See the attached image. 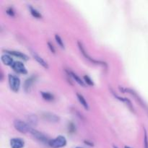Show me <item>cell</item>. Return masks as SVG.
<instances>
[{"instance_id":"ac0fdd59","label":"cell","mask_w":148,"mask_h":148,"mask_svg":"<svg viewBox=\"0 0 148 148\" xmlns=\"http://www.w3.org/2000/svg\"><path fill=\"white\" fill-rule=\"evenodd\" d=\"M30 13H31V14L33 16V17H36V18H38V19L41 18V17H42L41 14H40L38 11H37L36 9H34L33 7H30Z\"/></svg>"},{"instance_id":"7c38bea8","label":"cell","mask_w":148,"mask_h":148,"mask_svg":"<svg viewBox=\"0 0 148 148\" xmlns=\"http://www.w3.org/2000/svg\"><path fill=\"white\" fill-rule=\"evenodd\" d=\"M1 62L4 63V64L7 65V66H12L14 64L13 62V59L10 54H4L1 56Z\"/></svg>"},{"instance_id":"7a4b0ae2","label":"cell","mask_w":148,"mask_h":148,"mask_svg":"<svg viewBox=\"0 0 148 148\" xmlns=\"http://www.w3.org/2000/svg\"><path fill=\"white\" fill-rule=\"evenodd\" d=\"M14 127L16 130H17V131L21 133H24V134H25L27 132L30 133V131L32 129V127L28 124H27V123L24 122V121L20 119L14 120Z\"/></svg>"},{"instance_id":"ffe728a7","label":"cell","mask_w":148,"mask_h":148,"mask_svg":"<svg viewBox=\"0 0 148 148\" xmlns=\"http://www.w3.org/2000/svg\"><path fill=\"white\" fill-rule=\"evenodd\" d=\"M84 80H85V84L90 85V86H93L94 85V82H92V79H91L88 75H85V76H84Z\"/></svg>"},{"instance_id":"cb8c5ba5","label":"cell","mask_w":148,"mask_h":148,"mask_svg":"<svg viewBox=\"0 0 148 148\" xmlns=\"http://www.w3.org/2000/svg\"><path fill=\"white\" fill-rule=\"evenodd\" d=\"M48 46H49V49H50L52 53H55V49H54V47H53V45H52L50 42H48Z\"/></svg>"},{"instance_id":"5bb4252c","label":"cell","mask_w":148,"mask_h":148,"mask_svg":"<svg viewBox=\"0 0 148 148\" xmlns=\"http://www.w3.org/2000/svg\"><path fill=\"white\" fill-rule=\"evenodd\" d=\"M27 121H28V124L31 127V126H33V127H36L38 124V120L37 116L36 115H28L27 116Z\"/></svg>"},{"instance_id":"44dd1931","label":"cell","mask_w":148,"mask_h":148,"mask_svg":"<svg viewBox=\"0 0 148 148\" xmlns=\"http://www.w3.org/2000/svg\"><path fill=\"white\" fill-rule=\"evenodd\" d=\"M144 130H145V138H144L145 148H148V138H147V132H146L145 129H144Z\"/></svg>"},{"instance_id":"5b68a950","label":"cell","mask_w":148,"mask_h":148,"mask_svg":"<svg viewBox=\"0 0 148 148\" xmlns=\"http://www.w3.org/2000/svg\"><path fill=\"white\" fill-rule=\"evenodd\" d=\"M30 133L34 138H36V140H38L39 142H40V143H44V144L49 145L50 140H49L43 133L40 132H38V130H34V129L33 128H32L31 130L30 131Z\"/></svg>"},{"instance_id":"603a6c76","label":"cell","mask_w":148,"mask_h":148,"mask_svg":"<svg viewBox=\"0 0 148 148\" xmlns=\"http://www.w3.org/2000/svg\"><path fill=\"white\" fill-rule=\"evenodd\" d=\"M68 129H69V132H70L71 133H73L75 132V126L74 125V124H72V123H70V124H69Z\"/></svg>"},{"instance_id":"2e32d148","label":"cell","mask_w":148,"mask_h":148,"mask_svg":"<svg viewBox=\"0 0 148 148\" xmlns=\"http://www.w3.org/2000/svg\"><path fill=\"white\" fill-rule=\"evenodd\" d=\"M77 99L78 101H79V102L80 103L81 105L85 108V109L86 110L89 109V106H88V103H87L86 100H85V98H84L83 95H81V94L79 93H77Z\"/></svg>"},{"instance_id":"e0dca14e","label":"cell","mask_w":148,"mask_h":148,"mask_svg":"<svg viewBox=\"0 0 148 148\" xmlns=\"http://www.w3.org/2000/svg\"><path fill=\"white\" fill-rule=\"evenodd\" d=\"M40 94H41V96L45 101H52L54 100V96L53 95H52L51 93L49 92H40Z\"/></svg>"},{"instance_id":"484cf974","label":"cell","mask_w":148,"mask_h":148,"mask_svg":"<svg viewBox=\"0 0 148 148\" xmlns=\"http://www.w3.org/2000/svg\"><path fill=\"white\" fill-rule=\"evenodd\" d=\"M75 148H82V147H75Z\"/></svg>"},{"instance_id":"ba28073f","label":"cell","mask_w":148,"mask_h":148,"mask_svg":"<svg viewBox=\"0 0 148 148\" xmlns=\"http://www.w3.org/2000/svg\"><path fill=\"white\" fill-rule=\"evenodd\" d=\"M25 146V142L21 138H12L10 140L11 148H23Z\"/></svg>"},{"instance_id":"4316f807","label":"cell","mask_w":148,"mask_h":148,"mask_svg":"<svg viewBox=\"0 0 148 148\" xmlns=\"http://www.w3.org/2000/svg\"><path fill=\"white\" fill-rule=\"evenodd\" d=\"M114 148H118L117 147H116V146H114Z\"/></svg>"},{"instance_id":"7402d4cb","label":"cell","mask_w":148,"mask_h":148,"mask_svg":"<svg viewBox=\"0 0 148 148\" xmlns=\"http://www.w3.org/2000/svg\"><path fill=\"white\" fill-rule=\"evenodd\" d=\"M6 12H7V14H9V15L11 16V17H14V10H13V8H12V7H10V8L7 9Z\"/></svg>"},{"instance_id":"4fadbf2b","label":"cell","mask_w":148,"mask_h":148,"mask_svg":"<svg viewBox=\"0 0 148 148\" xmlns=\"http://www.w3.org/2000/svg\"><path fill=\"white\" fill-rule=\"evenodd\" d=\"M66 72H67V73H68V75H69V76L72 77L73 78L74 80L76 81V82H77V83L79 84V85H82V87H85V82H84V81H82V79H81V78L79 77L78 76V75H77V74H75V72H72V71H70V70H68V71H66Z\"/></svg>"},{"instance_id":"d6986e66","label":"cell","mask_w":148,"mask_h":148,"mask_svg":"<svg viewBox=\"0 0 148 148\" xmlns=\"http://www.w3.org/2000/svg\"><path fill=\"white\" fill-rule=\"evenodd\" d=\"M55 39H56V43L60 46V47L64 49V42L63 40H62V38H61L59 35H56V36H55Z\"/></svg>"},{"instance_id":"d4e9b609","label":"cell","mask_w":148,"mask_h":148,"mask_svg":"<svg viewBox=\"0 0 148 148\" xmlns=\"http://www.w3.org/2000/svg\"><path fill=\"white\" fill-rule=\"evenodd\" d=\"M124 148H132V147H127V146H125V147Z\"/></svg>"},{"instance_id":"8fae6325","label":"cell","mask_w":148,"mask_h":148,"mask_svg":"<svg viewBox=\"0 0 148 148\" xmlns=\"http://www.w3.org/2000/svg\"><path fill=\"white\" fill-rule=\"evenodd\" d=\"M6 52H7L8 54H11L12 55V56H16V57L20 58V59H23V60L24 61H27L29 59L28 56H27V55H25V53H21V52L20 51H6Z\"/></svg>"},{"instance_id":"9a60e30c","label":"cell","mask_w":148,"mask_h":148,"mask_svg":"<svg viewBox=\"0 0 148 148\" xmlns=\"http://www.w3.org/2000/svg\"><path fill=\"white\" fill-rule=\"evenodd\" d=\"M113 94H114V96H115L116 98H117V99H119V101H122V102L125 103L126 105L128 106V107L130 108V109H131L132 111H134V108H133L132 104V102L130 101V100L127 99V98H121V97H120V96H119V95H116V94H114V92H113Z\"/></svg>"},{"instance_id":"277c9868","label":"cell","mask_w":148,"mask_h":148,"mask_svg":"<svg viewBox=\"0 0 148 148\" xmlns=\"http://www.w3.org/2000/svg\"><path fill=\"white\" fill-rule=\"evenodd\" d=\"M9 85H10V89L14 92H18L20 88V79L17 76L13 75H9L8 76Z\"/></svg>"},{"instance_id":"3957f363","label":"cell","mask_w":148,"mask_h":148,"mask_svg":"<svg viewBox=\"0 0 148 148\" xmlns=\"http://www.w3.org/2000/svg\"><path fill=\"white\" fill-rule=\"evenodd\" d=\"M49 145L52 148L64 147L66 145V140L64 136L59 135L53 140H51L49 143Z\"/></svg>"},{"instance_id":"9c48e42d","label":"cell","mask_w":148,"mask_h":148,"mask_svg":"<svg viewBox=\"0 0 148 148\" xmlns=\"http://www.w3.org/2000/svg\"><path fill=\"white\" fill-rule=\"evenodd\" d=\"M36 76H34V75L30 77L27 78V79H26L25 82L24 83V90L25 92H28L30 90L32 85H33V83L36 82Z\"/></svg>"},{"instance_id":"52a82bcc","label":"cell","mask_w":148,"mask_h":148,"mask_svg":"<svg viewBox=\"0 0 148 148\" xmlns=\"http://www.w3.org/2000/svg\"><path fill=\"white\" fill-rule=\"evenodd\" d=\"M42 116H43V118L45 120L49 121V122L56 123V122H59V120H60V118H59L57 115L50 112L43 113Z\"/></svg>"},{"instance_id":"30bf717a","label":"cell","mask_w":148,"mask_h":148,"mask_svg":"<svg viewBox=\"0 0 148 148\" xmlns=\"http://www.w3.org/2000/svg\"><path fill=\"white\" fill-rule=\"evenodd\" d=\"M31 53L32 55H33V58L37 61V62L39 64H40L43 67L46 68V69H48V68H49V65H48L47 62H46L44 59H43V58L40 57L38 54H37L36 52L33 51H31Z\"/></svg>"},{"instance_id":"8992f818","label":"cell","mask_w":148,"mask_h":148,"mask_svg":"<svg viewBox=\"0 0 148 148\" xmlns=\"http://www.w3.org/2000/svg\"><path fill=\"white\" fill-rule=\"evenodd\" d=\"M13 70L18 74H22V75H26L27 73V70L26 69L24 64L21 62H14V64L12 66Z\"/></svg>"},{"instance_id":"6da1fadb","label":"cell","mask_w":148,"mask_h":148,"mask_svg":"<svg viewBox=\"0 0 148 148\" xmlns=\"http://www.w3.org/2000/svg\"><path fill=\"white\" fill-rule=\"evenodd\" d=\"M77 43H78V47H79V51H80L81 53H82V55L85 56V59H88V60H89L90 62H91V63L95 64H98V65H101V66H105V67H107V64L106 63V62H101V61L95 60V59L91 58L90 56L88 55V53L86 52V51H85V47H84L83 44H82V43H81L80 41H78Z\"/></svg>"}]
</instances>
